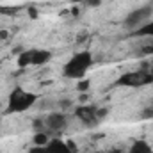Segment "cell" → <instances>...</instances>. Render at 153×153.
I'll return each instance as SVG.
<instances>
[{
    "label": "cell",
    "instance_id": "8",
    "mask_svg": "<svg viewBox=\"0 0 153 153\" xmlns=\"http://www.w3.org/2000/svg\"><path fill=\"white\" fill-rule=\"evenodd\" d=\"M43 153H75V146L62 139H50L43 146Z\"/></svg>",
    "mask_w": 153,
    "mask_h": 153
},
{
    "label": "cell",
    "instance_id": "12",
    "mask_svg": "<svg viewBox=\"0 0 153 153\" xmlns=\"http://www.w3.org/2000/svg\"><path fill=\"white\" fill-rule=\"evenodd\" d=\"M141 55H152L153 57V38H148V43L141 46Z\"/></svg>",
    "mask_w": 153,
    "mask_h": 153
},
{
    "label": "cell",
    "instance_id": "5",
    "mask_svg": "<svg viewBox=\"0 0 153 153\" xmlns=\"http://www.w3.org/2000/svg\"><path fill=\"white\" fill-rule=\"evenodd\" d=\"M75 116L84 126L96 128L107 116V109H100L96 105H78L75 109Z\"/></svg>",
    "mask_w": 153,
    "mask_h": 153
},
{
    "label": "cell",
    "instance_id": "14",
    "mask_svg": "<svg viewBox=\"0 0 153 153\" xmlns=\"http://www.w3.org/2000/svg\"><path fill=\"white\" fill-rule=\"evenodd\" d=\"M82 2L87 7H98V5H102V0H82Z\"/></svg>",
    "mask_w": 153,
    "mask_h": 153
},
{
    "label": "cell",
    "instance_id": "15",
    "mask_svg": "<svg viewBox=\"0 0 153 153\" xmlns=\"http://www.w3.org/2000/svg\"><path fill=\"white\" fill-rule=\"evenodd\" d=\"M27 153H43V146H34V148H30Z\"/></svg>",
    "mask_w": 153,
    "mask_h": 153
},
{
    "label": "cell",
    "instance_id": "10",
    "mask_svg": "<svg viewBox=\"0 0 153 153\" xmlns=\"http://www.w3.org/2000/svg\"><path fill=\"white\" fill-rule=\"evenodd\" d=\"M132 36H134V38H153V20L148 22L146 25L139 27L137 30H134Z\"/></svg>",
    "mask_w": 153,
    "mask_h": 153
},
{
    "label": "cell",
    "instance_id": "16",
    "mask_svg": "<svg viewBox=\"0 0 153 153\" xmlns=\"http://www.w3.org/2000/svg\"><path fill=\"white\" fill-rule=\"evenodd\" d=\"M150 107H152V109H153V100H152V103H150Z\"/></svg>",
    "mask_w": 153,
    "mask_h": 153
},
{
    "label": "cell",
    "instance_id": "13",
    "mask_svg": "<svg viewBox=\"0 0 153 153\" xmlns=\"http://www.w3.org/2000/svg\"><path fill=\"white\" fill-rule=\"evenodd\" d=\"M89 85H91V82H89L87 78H85V80L82 78V80H78V84H76V87H78V91H85V89H87Z\"/></svg>",
    "mask_w": 153,
    "mask_h": 153
},
{
    "label": "cell",
    "instance_id": "1",
    "mask_svg": "<svg viewBox=\"0 0 153 153\" xmlns=\"http://www.w3.org/2000/svg\"><path fill=\"white\" fill-rule=\"evenodd\" d=\"M93 53L89 50H82V52H76L73 53L66 64L62 66V75L66 78H71V80H82L84 76L87 75V71L93 68Z\"/></svg>",
    "mask_w": 153,
    "mask_h": 153
},
{
    "label": "cell",
    "instance_id": "6",
    "mask_svg": "<svg viewBox=\"0 0 153 153\" xmlns=\"http://www.w3.org/2000/svg\"><path fill=\"white\" fill-rule=\"evenodd\" d=\"M152 14H153V5H144V7L134 9V11L125 18V27L134 32V30H137L139 27L146 25V23L150 22Z\"/></svg>",
    "mask_w": 153,
    "mask_h": 153
},
{
    "label": "cell",
    "instance_id": "17",
    "mask_svg": "<svg viewBox=\"0 0 153 153\" xmlns=\"http://www.w3.org/2000/svg\"><path fill=\"white\" fill-rule=\"evenodd\" d=\"M98 153H105V152H98Z\"/></svg>",
    "mask_w": 153,
    "mask_h": 153
},
{
    "label": "cell",
    "instance_id": "7",
    "mask_svg": "<svg viewBox=\"0 0 153 153\" xmlns=\"http://www.w3.org/2000/svg\"><path fill=\"white\" fill-rule=\"evenodd\" d=\"M68 125H70V117L64 112H50L46 117H43L45 132L59 134V132H64L68 128Z\"/></svg>",
    "mask_w": 153,
    "mask_h": 153
},
{
    "label": "cell",
    "instance_id": "9",
    "mask_svg": "<svg viewBox=\"0 0 153 153\" xmlns=\"http://www.w3.org/2000/svg\"><path fill=\"white\" fill-rule=\"evenodd\" d=\"M126 153H153V148H152V144H150L148 141L137 139V141L132 143V146L128 148Z\"/></svg>",
    "mask_w": 153,
    "mask_h": 153
},
{
    "label": "cell",
    "instance_id": "3",
    "mask_svg": "<svg viewBox=\"0 0 153 153\" xmlns=\"http://www.w3.org/2000/svg\"><path fill=\"white\" fill-rule=\"evenodd\" d=\"M38 98L39 96L32 91H27L23 87H14L7 96V112L9 114L27 112L29 109H32L36 105Z\"/></svg>",
    "mask_w": 153,
    "mask_h": 153
},
{
    "label": "cell",
    "instance_id": "2",
    "mask_svg": "<svg viewBox=\"0 0 153 153\" xmlns=\"http://www.w3.org/2000/svg\"><path fill=\"white\" fill-rule=\"evenodd\" d=\"M152 84L153 64H143L139 70L126 71L114 82L116 87H130V89H137V87H144V85H152Z\"/></svg>",
    "mask_w": 153,
    "mask_h": 153
},
{
    "label": "cell",
    "instance_id": "11",
    "mask_svg": "<svg viewBox=\"0 0 153 153\" xmlns=\"http://www.w3.org/2000/svg\"><path fill=\"white\" fill-rule=\"evenodd\" d=\"M48 134L46 132H36L34 134V146H45L48 143Z\"/></svg>",
    "mask_w": 153,
    "mask_h": 153
},
{
    "label": "cell",
    "instance_id": "4",
    "mask_svg": "<svg viewBox=\"0 0 153 153\" xmlns=\"http://www.w3.org/2000/svg\"><path fill=\"white\" fill-rule=\"evenodd\" d=\"M52 61V52L45 50V48H29L20 52L16 62L20 68H39L45 66Z\"/></svg>",
    "mask_w": 153,
    "mask_h": 153
}]
</instances>
